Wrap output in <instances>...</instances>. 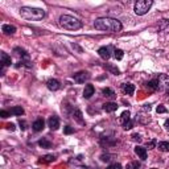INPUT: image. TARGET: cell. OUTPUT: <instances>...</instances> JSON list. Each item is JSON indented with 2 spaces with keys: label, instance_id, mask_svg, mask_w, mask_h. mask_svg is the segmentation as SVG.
Instances as JSON below:
<instances>
[{
  "label": "cell",
  "instance_id": "cell-2",
  "mask_svg": "<svg viewBox=\"0 0 169 169\" xmlns=\"http://www.w3.org/2000/svg\"><path fill=\"white\" fill-rule=\"evenodd\" d=\"M20 15L25 20H32V21H38L42 20L45 16V11L41 8H32V7H21L20 8Z\"/></svg>",
  "mask_w": 169,
  "mask_h": 169
},
{
  "label": "cell",
  "instance_id": "cell-10",
  "mask_svg": "<svg viewBox=\"0 0 169 169\" xmlns=\"http://www.w3.org/2000/svg\"><path fill=\"white\" fill-rule=\"evenodd\" d=\"M94 91H95V88L92 84H86V86H84V90H83V98H86V99L91 98L94 95Z\"/></svg>",
  "mask_w": 169,
  "mask_h": 169
},
{
  "label": "cell",
  "instance_id": "cell-18",
  "mask_svg": "<svg viewBox=\"0 0 169 169\" xmlns=\"http://www.w3.org/2000/svg\"><path fill=\"white\" fill-rule=\"evenodd\" d=\"M10 114L11 115H16V116H21V115L24 114V110L21 106H15V107H12L10 110Z\"/></svg>",
  "mask_w": 169,
  "mask_h": 169
},
{
  "label": "cell",
  "instance_id": "cell-25",
  "mask_svg": "<svg viewBox=\"0 0 169 169\" xmlns=\"http://www.w3.org/2000/svg\"><path fill=\"white\" fill-rule=\"evenodd\" d=\"M104 68L107 69V70H110V72L112 73V74H115V75H118L119 73H120V72H119V69L116 68V66H112V65H104Z\"/></svg>",
  "mask_w": 169,
  "mask_h": 169
},
{
  "label": "cell",
  "instance_id": "cell-8",
  "mask_svg": "<svg viewBox=\"0 0 169 169\" xmlns=\"http://www.w3.org/2000/svg\"><path fill=\"white\" fill-rule=\"evenodd\" d=\"M44 127H45V122H44V119H41V118H38L37 120H34L33 124H32L33 131H36V132L42 131V130H44Z\"/></svg>",
  "mask_w": 169,
  "mask_h": 169
},
{
  "label": "cell",
  "instance_id": "cell-40",
  "mask_svg": "<svg viewBox=\"0 0 169 169\" xmlns=\"http://www.w3.org/2000/svg\"><path fill=\"white\" fill-rule=\"evenodd\" d=\"M151 169H156V168H151Z\"/></svg>",
  "mask_w": 169,
  "mask_h": 169
},
{
  "label": "cell",
  "instance_id": "cell-4",
  "mask_svg": "<svg viewBox=\"0 0 169 169\" xmlns=\"http://www.w3.org/2000/svg\"><path fill=\"white\" fill-rule=\"evenodd\" d=\"M152 4H153L152 0H139V2L135 4V13L139 16L145 15V13L151 10Z\"/></svg>",
  "mask_w": 169,
  "mask_h": 169
},
{
  "label": "cell",
  "instance_id": "cell-1",
  "mask_svg": "<svg viewBox=\"0 0 169 169\" xmlns=\"http://www.w3.org/2000/svg\"><path fill=\"white\" fill-rule=\"evenodd\" d=\"M94 26L98 30H106V32H120L123 28L120 21L111 17H99L95 20Z\"/></svg>",
  "mask_w": 169,
  "mask_h": 169
},
{
  "label": "cell",
  "instance_id": "cell-12",
  "mask_svg": "<svg viewBox=\"0 0 169 169\" xmlns=\"http://www.w3.org/2000/svg\"><path fill=\"white\" fill-rule=\"evenodd\" d=\"M119 106L115 103V102H108V103H104L103 104V110L106 111V112H114V111L118 110Z\"/></svg>",
  "mask_w": 169,
  "mask_h": 169
},
{
  "label": "cell",
  "instance_id": "cell-22",
  "mask_svg": "<svg viewBox=\"0 0 169 169\" xmlns=\"http://www.w3.org/2000/svg\"><path fill=\"white\" fill-rule=\"evenodd\" d=\"M157 148L161 151V152H169V143L168 141H161V143H159Z\"/></svg>",
  "mask_w": 169,
  "mask_h": 169
},
{
  "label": "cell",
  "instance_id": "cell-33",
  "mask_svg": "<svg viewBox=\"0 0 169 169\" xmlns=\"http://www.w3.org/2000/svg\"><path fill=\"white\" fill-rule=\"evenodd\" d=\"M64 132L66 133V135H70V133H73V132H74V128L69 127V126H66V127L64 128Z\"/></svg>",
  "mask_w": 169,
  "mask_h": 169
},
{
  "label": "cell",
  "instance_id": "cell-17",
  "mask_svg": "<svg viewBox=\"0 0 169 169\" xmlns=\"http://www.w3.org/2000/svg\"><path fill=\"white\" fill-rule=\"evenodd\" d=\"M0 57H2V64H3V66L6 68V66H10L11 64H12V61H11V57L7 54V53H4V52H2V54H0Z\"/></svg>",
  "mask_w": 169,
  "mask_h": 169
},
{
  "label": "cell",
  "instance_id": "cell-21",
  "mask_svg": "<svg viewBox=\"0 0 169 169\" xmlns=\"http://www.w3.org/2000/svg\"><path fill=\"white\" fill-rule=\"evenodd\" d=\"M74 119H75V120H77L79 124H84V120H83V118H82L81 110H75V111H74Z\"/></svg>",
  "mask_w": 169,
  "mask_h": 169
},
{
  "label": "cell",
  "instance_id": "cell-6",
  "mask_svg": "<svg viewBox=\"0 0 169 169\" xmlns=\"http://www.w3.org/2000/svg\"><path fill=\"white\" fill-rule=\"evenodd\" d=\"M48 126L50 127V130H58L60 128V119L58 116H50L48 119Z\"/></svg>",
  "mask_w": 169,
  "mask_h": 169
},
{
  "label": "cell",
  "instance_id": "cell-11",
  "mask_svg": "<svg viewBox=\"0 0 169 169\" xmlns=\"http://www.w3.org/2000/svg\"><path fill=\"white\" fill-rule=\"evenodd\" d=\"M135 153H136L141 160H147V157H148V155H147V149L143 148V147H140V145H136V147H135Z\"/></svg>",
  "mask_w": 169,
  "mask_h": 169
},
{
  "label": "cell",
  "instance_id": "cell-39",
  "mask_svg": "<svg viewBox=\"0 0 169 169\" xmlns=\"http://www.w3.org/2000/svg\"><path fill=\"white\" fill-rule=\"evenodd\" d=\"M164 127H165V130L169 131V119H167L165 123H164Z\"/></svg>",
  "mask_w": 169,
  "mask_h": 169
},
{
  "label": "cell",
  "instance_id": "cell-31",
  "mask_svg": "<svg viewBox=\"0 0 169 169\" xmlns=\"http://www.w3.org/2000/svg\"><path fill=\"white\" fill-rule=\"evenodd\" d=\"M107 169H123V167L119 163H115V164H111Z\"/></svg>",
  "mask_w": 169,
  "mask_h": 169
},
{
  "label": "cell",
  "instance_id": "cell-13",
  "mask_svg": "<svg viewBox=\"0 0 169 169\" xmlns=\"http://www.w3.org/2000/svg\"><path fill=\"white\" fill-rule=\"evenodd\" d=\"M130 120H131V114H130V111H124V112L120 115V118H119V122H120L122 126L127 124Z\"/></svg>",
  "mask_w": 169,
  "mask_h": 169
},
{
  "label": "cell",
  "instance_id": "cell-20",
  "mask_svg": "<svg viewBox=\"0 0 169 169\" xmlns=\"http://www.w3.org/2000/svg\"><path fill=\"white\" fill-rule=\"evenodd\" d=\"M102 92H103V95L104 96H107V98H115L116 95H115V92L112 88H110V87H104L103 90H102Z\"/></svg>",
  "mask_w": 169,
  "mask_h": 169
},
{
  "label": "cell",
  "instance_id": "cell-7",
  "mask_svg": "<svg viewBox=\"0 0 169 169\" xmlns=\"http://www.w3.org/2000/svg\"><path fill=\"white\" fill-rule=\"evenodd\" d=\"M98 53H99V56L103 60H108L111 57V46H102V48H99Z\"/></svg>",
  "mask_w": 169,
  "mask_h": 169
},
{
  "label": "cell",
  "instance_id": "cell-38",
  "mask_svg": "<svg viewBox=\"0 0 169 169\" xmlns=\"http://www.w3.org/2000/svg\"><path fill=\"white\" fill-rule=\"evenodd\" d=\"M7 128H8V130H10V131H15V124H13V123L7 124Z\"/></svg>",
  "mask_w": 169,
  "mask_h": 169
},
{
  "label": "cell",
  "instance_id": "cell-23",
  "mask_svg": "<svg viewBox=\"0 0 169 169\" xmlns=\"http://www.w3.org/2000/svg\"><path fill=\"white\" fill-rule=\"evenodd\" d=\"M38 145L41 147V148H50L52 147V143L49 140H46V139H41L38 141Z\"/></svg>",
  "mask_w": 169,
  "mask_h": 169
},
{
  "label": "cell",
  "instance_id": "cell-15",
  "mask_svg": "<svg viewBox=\"0 0 169 169\" xmlns=\"http://www.w3.org/2000/svg\"><path fill=\"white\" fill-rule=\"evenodd\" d=\"M145 87L148 88L149 91H155L159 88V79H152V81H149L148 83H145Z\"/></svg>",
  "mask_w": 169,
  "mask_h": 169
},
{
  "label": "cell",
  "instance_id": "cell-14",
  "mask_svg": "<svg viewBox=\"0 0 169 169\" xmlns=\"http://www.w3.org/2000/svg\"><path fill=\"white\" fill-rule=\"evenodd\" d=\"M123 91L126 92L127 95H132L133 92H135V86H133L132 83H123Z\"/></svg>",
  "mask_w": 169,
  "mask_h": 169
},
{
  "label": "cell",
  "instance_id": "cell-29",
  "mask_svg": "<svg viewBox=\"0 0 169 169\" xmlns=\"http://www.w3.org/2000/svg\"><path fill=\"white\" fill-rule=\"evenodd\" d=\"M156 111H157V114H165L167 112V108L165 107H164V106L163 104H160V106H157V108H156Z\"/></svg>",
  "mask_w": 169,
  "mask_h": 169
},
{
  "label": "cell",
  "instance_id": "cell-36",
  "mask_svg": "<svg viewBox=\"0 0 169 169\" xmlns=\"http://www.w3.org/2000/svg\"><path fill=\"white\" fill-rule=\"evenodd\" d=\"M19 124H20V128H21V130H25V128H26V123H25V120H20L19 122Z\"/></svg>",
  "mask_w": 169,
  "mask_h": 169
},
{
  "label": "cell",
  "instance_id": "cell-26",
  "mask_svg": "<svg viewBox=\"0 0 169 169\" xmlns=\"http://www.w3.org/2000/svg\"><path fill=\"white\" fill-rule=\"evenodd\" d=\"M160 29L165 30V32H169V20H163L161 25H160Z\"/></svg>",
  "mask_w": 169,
  "mask_h": 169
},
{
  "label": "cell",
  "instance_id": "cell-19",
  "mask_svg": "<svg viewBox=\"0 0 169 169\" xmlns=\"http://www.w3.org/2000/svg\"><path fill=\"white\" fill-rule=\"evenodd\" d=\"M15 53H16V54L19 56V57H21V60H23V58H24V60H29V54L24 50V49H21V48H15Z\"/></svg>",
  "mask_w": 169,
  "mask_h": 169
},
{
  "label": "cell",
  "instance_id": "cell-9",
  "mask_svg": "<svg viewBox=\"0 0 169 169\" xmlns=\"http://www.w3.org/2000/svg\"><path fill=\"white\" fill-rule=\"evenodd\" d=\"M46 86H48V88L50 91H57L61 87V83L57 81V79H49L48 83H46Z\"/></svg>",
  "mask_w": 169,
  "mask_h": 169
},
{
  "label": "cell",
  "instance_id": "cell-34",
  "mask_svg": "<svg viewBox=\"0 0 169 169\" xmlns=\"http://www.w3.org/2000/svg\"><path fill=\"white\" fill-rule=\"evenodd\" d=\"M132 127H133V122H132V120H130L127 124H124V126H123V128H124L126 131H127V130H131Z\"/></svg>",
  "mask_w": 169,
  "mask_h": 169
},
{
  "label": "cell",
  "instance_id": "cell-30",
  "mask_svg": "<svg viewBox=\"0 0 169 169\" xmlns=\"http://www.w3.org/2000/svg\"><path fill=\"white\" fill-rule=\"evenodd\" d=\"M131 139L133 141H141V136L139 135V133H132L131 135Z\"/></svg>",
  "mask_w": 169,
  "mask_h": 169
},
{
  "label": "cell",
  "instance_id": "cell-5",
  "mask_svg": "<svg viewBox=\"0 0 169 169\" xmlns=\"http://www.w3.org/2000/svg\"><path fill=\"white\" fill-rule=\"evenodd\" d=\"M73 78L77 83H84V81H87V79L90 78V74H88L87 72H84V70H82V72L75 73L73 75Z\"/></svg>",
  "mask_w": 169,
  "mask_h": 169
},
{
  "label": "cell",
  "instance_id": "cell-27",
  "mask_svg": "<svg viewBox=\"0 0 169 169\" xmlns=\"http://www.w3.org/2000/svg\"><path fill=\"white\" fill-rule=\"evenodd\" d=\"M140 168V163H137V161H132L130 164H127V167L126 169H139Z\"/></svg>",
  "mask_w": 169,
  "mask_h": 169
},
{
  "label": "cell",
  "instance_id": "cell-35",
  "mask_svg": "<svg viewBox=\"0 0 169 169\" xmlns=\"http://www.w3.org/2000/svg\"><path fill=\"white\" fill-rule=\"evenodd\" d=\"M111 157H112L111 155H102V156H100V160H102V161H110Z\"/></svg>",
  "mask_w": 169,
  "mask_h": 169
},
{
  "label": "cell",
  "instance_id": "cell-3",
  "mask_svg": "<svg viewBox=\"0 0 169 169\" xmlns=\"http://www.w3.org/2000/svg\"><path fill=\"white\" fill-rule=\"evenodd\" d=\"M60 25L68 30H77L82 28L81 21L75 19L74 16H69V15H62L60 17Z\"/></svg>",
  "mask_w": 169,
  "mask_h": 169
},
{
  "label": "cell",
  "instance_id": "cell-16",
  "mask_svg": "<svg viewBox=\"0 0 169 169\" xmlns=\"http://www.w3.org/2000/svg\"><path fill=\"white\" fill-rule=\"evenodd\" d=\"M2 30H3V33H6V34H13L16 32V28L13 25H10V24H4L2 26Z\"/></svg>",
  "mask_w": 169,
  "mask_h": 169
},
{
  "label": "cell",
  "instance_id": "cell-24",
  "mask_svg": "<svg viewBox=\"0 0 169 169\" xmlns=\"http://www.w3.org/2000/svg\"><path fill=\"white\" fill-rule=\"evenodd\" d=\"M114 56H115V58H116L118 61H120V60H123L124 53H123L122 49H115V50H114Z\"/></svg>",
  "mask_w": 169,
  "mask_h": 169
},
{
  "label": "cell",
  "instance_id": "cell-28",
  "mask_svg": "<svg viewBox=\"0 0 169 169\" xmlns=\"http://www.w3.org/2000/svg\"><path fill=\"white\" fill-rule=\"evenodd\" d=\"M156 147V139H152V140H149V141H147V148L148 149H152Z\"/></svg>",
  "mask_w": 169,
  "mask_h": 169
},
{
  "label": "cell",
  "instance_id": "cell-37",
  "mask_svg": "<svg viewBox=\"0 0 169 169\" xmlns=\"http://www.w3.org/2000/svg\"><path fill=\"white\" fill-rule=\"evenodd\" d=\"M0 115H2V118H8V116H10L11 114L8 112V111H4V110H3L2 112H0Z\"/></svg>",
  "mask_w": 169,
  "mask_h": 169
},
{
  "label": "cell",
  "instance_id": "cell-32",
  "mask_svg": "<svg viewBox=\"0 0 169 169\" xmlns=\"http://www.w3.org/2000/svg\"><path fill=\"white\" fill-rule=\"evenodd\" d=\"M54 156L53 155H46V156H44V160H45L46 163H50V161H54Z\"/></svg>",
  "mask_w": 169,
  "mask_h": 169
}]
</instances>
